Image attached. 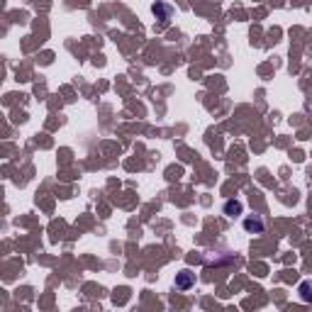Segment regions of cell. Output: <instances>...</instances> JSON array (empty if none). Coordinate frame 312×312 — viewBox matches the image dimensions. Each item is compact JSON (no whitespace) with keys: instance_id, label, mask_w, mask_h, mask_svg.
<instances>
[{"instance_id":"cell-3","label":"cell","mask_w":312,"mask_h":312,"mask_svg":"<svg viewBox=\"0 0 312 312\" xmlns=\"http://www.w3.org/2000/svg\"><path fill=\"white\" fill-rule=\"evenodd\" d=\"M225 212H227L229 217H234V212H237V215L242 212V205H239V202H227V205H225Z\"/></svg>"},{"instance_id":"cell-1","label":"cell","mask_w":312,"mask_h":312,"mask_svg":"<svg viewBox=\"0 0 312 312\" xmlns=\"http://www.w3.org/2000/svg\"><path fill=\"white\" fill-rule=\"evenodd\" d=\"M193 283H195V273H190V271H181L176 276V288H181V290H188Z\"/></svg>"},{"instance_id":"cell-2","label":"cell","mask_w":312,"mask_h":312,"mask_svg":"<svg viewBox=\"0 0 312 312\" xmlns=\"http://www.w3.org/2000/svg\"><path fill=\"white\" fill-rule=\"evenodd\" d=\"M244 227H247V232L261 234V232H263V222H261L258 217H249V220H244Z\"/></svg>"},{"instance_id":"cell-4","label":"cell","mask_w":312,"mask_h":312,"mask_svg":"<svg viewBox=\"0 0 312 312\" xmlns=\"http://www.w3.org/2000/svg\"><path fill=\"white\" fill-rule=\"evenodd\" d=\"M156 12H161V15H164V20H169L171 7H166V5H154V15H156Z\"/></svg>"}]
</instances>
